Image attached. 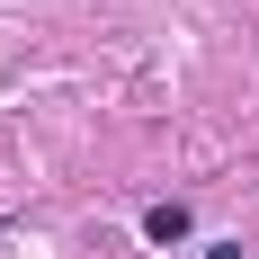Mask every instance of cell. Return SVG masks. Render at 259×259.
Returning <instances> with one entry per match:
<instances>
[{
  "instance_id": "7a4b0ae2",
  "label": "cell",
  "mask_w": 259,
  "mask_h": 259,
  "mask_svg": "<svg viewBox=\"0 0 259 259\" xmlns=\"http://www.w3.org/2000/svg\"><path fill=\"white\" fill-rule=\"evenodd\" d=\"M206 259H241V250H206Z\"/></svg>"
},
{
  "instance_id": "6da1fadb",
  "label": "cell",
  "mask_w": 259,
  "mask_h": 259,
  "mask_svg": "<svg viewBox=\"0 0 259 259\" xmlns=\"http://www.w3.org/2000/svg\"><path fill=\"white\" fill-rule=\"evenodd\" d=\"M143 233H152V241H179V233H188V206H152V214H143Z\"/></svg>"
}]
</instances>
